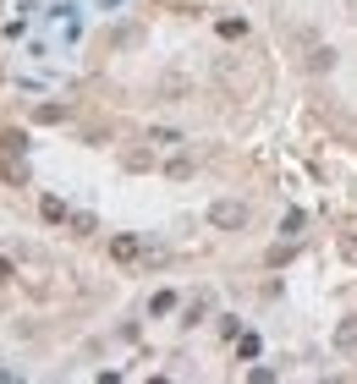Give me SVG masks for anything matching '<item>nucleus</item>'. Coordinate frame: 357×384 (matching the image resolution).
I'll return each instance as SVG.
<instances>
[{
	"mask_svg": "<svg viewBox=\"0 0 357 384\" xmlns=\"http://www.w3.org/2000/svg\"><path fill=\"white\" fill-rule=\"evenodd\" d=\"M214 225H242V209H236V203H220V209H214Z\"/></svg>",
	"mask_w": 357,
	"mask_h": 384,
	"instance_id": "1",
	"label": "nucleus"
},
{
	"mask_svg": "<svg viewBox=\"0 0 357 384\" xmlns=\"http://www.w3.org/2000/svg\"><path fill=\"white\" fill-rule=\"evenodd\" d=\"M110 253H116V258H138V236H116Z\"/></svg>",
	"mask_w": 357,
	"mask_h": 384,
	"instance_id": "2",
	"label": "nucleus"
},
{
	"mask_svg": "<svg viewBox=\"0 0 357 384\" xmlns=\"http://www.w3.org/2000/svg\"><path fill=\"white\" fill-rule=\"evenodd\" d=\"M341 253H346V258H352V263H357V236H352V242H346V247H341Z\"/></svg>",
	"mask_w": 357,
	"mask_h": 384,
	"instance_id": "3",
	"label": "nucleus"
}]
</instances>
